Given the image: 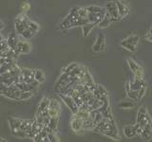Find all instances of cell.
<instances>
[{
  "instance_id": "cell-1",
  "label": "cell",
  "mask_w": 152,
  "mask_h": 142,
  "mask_svg": "<svg viewBox=\"0 0 152 142\" xmlns=\"http://www.w3.org/2000/svg\"><path fill=\"white\" fill-rule=\"evenodd\" d=\"M18 83H31L35 87H38L40 83L34 80V74L33 70L28 69V68H22L20 69V72L18 74Z\"/></svg>"
},
{
  "instance_id": "cell-2",
  "label": "cell",
  "mask_w": 152,
  "mask_h": 142,
  "mask_svg": "<svg viewBox=\"0 0 152 142\" xmlns=\"http://www.w3.org/2000/svg\"><path fill=\"white\" fill-rule=\"evenodd\" d=\"M9 124L10 128H11L12 134L18 138H26L25 133H23L20 130V125L22 120L21 118H16V117H9Z\"/></svg>"
},
{
  "instance_id": "cell-3",
  "label": "cell",
  "mask_w": 152,
  "mask_h": 142,
  "mask_svg": "<svg viewBox=\"0 0 152 142\" xmlns=\"http://www.w3.org/2000/svg\"><path fill=\"white\" fill-rule=\"evenodd\" d=\"M30 21V19L28 18V16L25 13H21L15 18V30L17 34L21 35L22 32L28 28V23Z\"/></svg>"
},
{
  "instance_id": "cell-4",
  "label": "cell",
  "mask_w": 152,
  "mask_h": 142,
  "mask_svg": "<svg viewBox=\"0 0 152 142\" xmlns=\"http://www.w3.org/2000/svg\"><path fill=\"white\" fill-rule=\"evenodd\" d=\"M60 98L63 99L64 103L66 104L69 110L72 112L73 114H76L79 110V107L77 106V104L75 103L73 98L71 96H69V95H65V94H61L60 93Z\"/></svg>"
},
{
  "instance_id": "cell-5",
  "label": "cell",
  "mask_w": 152,
  "mask_h": 142,
  "mask_svg": "<svg viewBox=\"0 0 152 142\" xmlns=\"http://www.w3.org/2000/svg\"><path fill=\"white\" fill-rule=\"evenodd\" d=\"M117 5L118 12L120 14L121 18L126 17L128 12H129V5H128V1L126 0H114Z\"/></svg>"
},
{
  "instance_id": "cell-6",
  "label": "cell",
  "mask_w": 152,
  "mask_h": 142,
  "mask_svg": "<svg viewBox=\"0 0 152 142\" xmlns=\"http://www.w3.org/2000/svg\"><path fill=\"white\" fill-rule=\"evenodd\" d=\"M31 50V46L28 42L24 40H19L17 43V46H16V49H15V53L17 55L19 54H27V53H30Z\"/></svg>"
},
{
  "instance_id": "cell-7",
  "label": "cell",
  "mask_w": 152,
  "mask_h": 142,
  "mask_svg": "<svg viewBox=\"0 0 152 142\" xmlns=\"http://www.w3.org/2000/svg\"><path fill=\"white\" fill-rule=\"evenodd\" d=\"M104 8H106L107 12L112 18H116V19H118V20H120V19H121V16H120V14H119V12H118L117 5H116V3H115L114 0L107 2L106 7H104Z\"/></svg>"
},
{
  "instance_id": "cell-8",
  "label": "cell",
  "mask_w": 152,
  "mask_h": 142,
  "mask_svg": "<svg viewBox=\"0 0 152 142\" xmlns=\"http://www.w3.org/2000/svg\"><path fill=\"white\" fill-rule=\"evenodd\" d=\"M92 49L95 52L104 51L106 49V42H104V35L103 33H99V35L97 36L96 42H95V44L92 46Z\"/></svg>"
},
{
  "instance_id": "cell-9",
  "label": "cell",
  "mask_w": 152,
  "mask_h": 142,
  "mask_svg": "<svg viewBox=\"0 0 152 142\" xmlns=\"http://www.w3.org/2000/svg\"><path fill=\"white\" fill-rule=\"evenodd\" d=\"M109 118H107V117H103L101 121L99 123H97V125L95 126L94 128V131L97 132V133H101L103 134L104 132H106L107 130H109L110 129V124H109Z\"/></svg>"
},
{
  "instance_id": "cell-10",
  "label": "cell",
  "mask_w": 152,
  "mask_h": 142,
  "mask_svg": "<svg viewBox=\"0 0 152 142\" xmlns=\"http://www.w3.org/2000/svg\"><path fill=\"white\" fill-rule=\"evenodd\" d=\"M73 117L71 118V121H70V126H71V129H72L74 132L76 133H79L83 130V120L76 116L75 114H73Z\"/></svg>"
},
{
  "instance_id": "cell-11",
  "label": "cell",
  "mask_w": 152,
  "mask_h": 142,
  "mask_svg": "<svg viewBox=\"0 0 152 142\" xmlns=\"http://www.w3.org/2000/svg\"><path fill=\"white\" fill-rule=\"evenodd\" d=\"M106 12H88V19L90 23H95L96 25H98L99 22L104 18V16L106 15Z\"/></svg>"
},
{
  "instance_id": "cell-12",
  "label": "cell",
  "mask_w": 152,
  "mask_h": 142,
  "mask_svg": "<svg viewBox=\"0 0 152 142\" xmlns=\"http://www.w3.org/2000/svg\"><path fill=\"white\" fill-rule=\"evenodd\" d=\"M141 136L145 140H150L152 138V120L148 121V123L144 127Z\"/></svg>"
},
{
  "instance_id": "cell-13",
  "label": "cell",
  "mask_w": 152,
  "mask_h": 142,
  "mask_svg": "<svg viewBox=\"0 0 152 142\" xmlns=\"http://www.w3.org/2000/svg\"><path fill=\"white\" fill-rule=\"evenodd\" d=\"M57 125H58V117H50V118L49 125H48V127H46V128H43V129H45L48 133L56 132V130H57Z\"/></svg>"
},
{
  "instance_id": "cell-14",
  "label": "cell",
  "mask_w": 152,
  "mask_h": 142,
  "mask_svg": "<svg viewBox=\"0 0 152 142\" xmlns=\"http://www.w3.org/2000/svg\"><path fill=\"white\" fill-rule=\"evenodd\" d=\"M18 41H19V39L17 38V36L15 35V33H12V34L10 35L9 38H8V40H7L10 49L15 52V49H16V46H17V43H18Z\"/></svg>"
},
{
  "instance_id": "cell-15",
  "label": "cell",
  "mask_w": 152,
  "mask_h": 142,
  "mask_svg": "<svg viewBox=\"0 0 152 142\" xmlns=\"http://www.w3.org/2000/svg\"><path fill=\"white\" fill-rule=\"evenodd\" d=\"M111 23H112L111 16L109 15V14H108L107 12H106V15H104L102 20L99 22V24H98L97 26H98L100 28H107L109 25H110Z\"/></svg>"
},
{
  "instance_id": "cell-16",
  "label": "cell",
  "mask_w": 152,
  "mask_h": 142,
  "mask_svg": "<svg viewBox=\"0 0 152 142\" xmlns=\"http://www.w3.org/2000/svg\"><path fill=\"white\" fill-rule=\"evenodd\" d=\"M124 134H125V135L127 137V138H132V137H134L135 135H137L134 125L126 126L125 128H124Z\"/></svg>"
},
{
  "instance_id": "cell-17",
  "label": "cell",
  "mask_w": 152,
  "mask_h": 142,
  "mask_svg": "<svg viewBox=\"0 0 152 142\" xmlns=\"http://www.w3.org/2000/svg\"><path fill=\"white\" fill-rule=\"evenodd\" d=\"M126 94H127L128 99H132V101H139V99H138V91H136V90L130 89L129 83H126Z\"/></svg>"
},
{
  "instance_id": "cell-18",
  "label": "cell",
  "mask_w": 152,
  "mask_h": 142,
  "mask_svg": "<svg viewBox=\"0 0 152 142\" xmlns=\"http://www.w3.org/2000/svg\"><path fill=\"white\" fill-rule=\"evenodd\" d=\"M136 105V101H132V99H125V101H122L120 103L118 104V106L122 108V109H131Z\"/></svg>"
},
{
  "instance_id": "cell-19",
  "label": "cell",
  "mask_w": 152,
  "mask_h": 142,
  "mask_svg": "<svg viewBox=\"0 0 152 142\" xmlns=\"http://www.w3.org/2000/svg\"><path fill=\"white\" fill-rule=\"evenodd\" d=\"M33 74H34V80H36V82H38L39 83H42L45 82V80H46L45 74L42 70H40V69L33 70Z\"/></svg>"
},
{
  "instance_id": "cell-20",
  "label": "cell",
  "mask_w": 152,
  "mask_h": 142,
  "mask_svg": "<svg viewBox=\"0 0 152 142\" xmlns=\"http://www.w3.org/2000/svg\"><path fill=\"white\" fill-rule=\"evenodd\" d=\"M50 101V99H48L47 97H44V98H43V99H41L40 103H39V106H38L37 112H42V111H44V110H46V109L49 108Z\"/></svg>"
},
{
  "instance_id": "cell-21",
  "label": "cell",
  "mask_w": 152,
  "mask_h": 142,
  "mask_svg": "<svg viewBox=\"0 0 152 142\" xmlns=\"http://www.w3.org/2000/svg\"><path fill=\"white\" fill-rule=\"evenodd\" d=\"M104 135H106L107 137L111 139H114V140H120L121 137L119 135V133L118 131H114V130H107L106 132L103 133Z\"/></svg>"
},
{
  "instance_id": "cell-22",
  "label": "cell",
  "mask_w": 152,
  "mask_h": 142,
  "mask_svg": "<svg viewBox=\"0 0 152 142\" xmlns=\"http://www.w3.org/2000/svg\"><path fill=\"white\" fill-rule=\"evenodd\" d=\"M95 26H97L96 24L95 23H88V24H86V25H84V26H82V30H83V35L85 36V37H87L89 33H90V31L92 30V28L95 27Z\"/></svg>"
},
{
  "instance_id": "cell-23",
  "label": "cell",
  "mask_w": 152,
  "mask_h": 142,
  "mask_svg": "<svg viewBox=\"0 0 152 142\" xmlns=\"http://www.w3.org/2000/svg\"><path fill=\"white\" fill-rule=\"evenodd\" d=\"M120 45L122 47H124V49H126L127 50H129L130 52H135L136 51V49H137V46H134V45H131L129 44V43H127L126 40H123Z\"/></svg>"
},
{
  "instance_id": "cell-24",
  "label": "cell",
  "mask_w": 152,
  "mask_h": 142,
  "mask_svg": "<svg viewBox=\"0 0 152 142\" xmlns=\"http://www.w3.org/2000/svg\"><path fill=\"white\" fill-rule=\"evenodd\" d=\"M127 64H128V66H129L130 70L132 71L133 73H135L136 71L141 67V66L138 64L134 60H132V59H128L127 60Z\"/></svg>"
},
{
  "instance_id": "cell-25",
  "label": "cell",
  "mask_w": 152,
  "mask_h": 142,
  "mask_svg": "<svg viewBox=\"0 0 152 142\" xmlns=\"http://www.w3.org/2000/svg\"><path fill=\"white\" fill-rule=\"evenodd\" d=\"M36 34V33H34L32 30H31L30 28H26L25 30H24L23 32H22V34H21V36L24 38L25 40H30V39H31V38L34 36Z\"/></svg>"
},
{
  "instance_id": "cell-26",
  "label": "cell",
  "mask_w": 152,
  "mask_h": 142,
  "mask_svg": "<svg viewBox=\"0 0 152 142\" xmlns=\"http://www.w3.org/2000/svg\"><path fill=\"white\" fill-rule=\"evenodd\" d=\"M28 28H30V30H32L34 33H37L38 31H39L40 27H39V25H38L37 23L30 20V21H28Z\"/></svg>"
},
{
  "instance_id": "cell-27",
  "label": "cell",
  "mask_w": 152,
  "mask_h": 142,
  "mask_svg": "<svg viewBox=\"0 0 152 142\" xmlns=\"http://www.w3.org/2000/svg\"><path fill=\"white\" fill-rule=\"evenodd\" d=\"M127 43H129V44L131 45H134V46H137L138 45V43H139V40H140V38L139 36H137V35H129L128 36L126 39H125Z\"/></svg>"
},
{
  "instance_id": "cell-28",
  "label": "cell",
  "mask_w": 152,
  "mask_h": 142,
  "mask_svg": "<svg viewBox=\"0 0 152 142\" xmlns=\"http://www.w3.org/2000/svg\"><path fill=\"white\" fill-rule=\"evenodd\" d=\"M88 12H106V8H101V7H98V6H89L87 7Z\"/></svg>"
},
{
  "instance_id": "cell-29",
  "label": "cell",
  "mask_w": 152,
  "mask_h": 142,
  "mask_svg": "<svg viewBox=\"0 0 152 142\" xmlns=\"http://www.w3.org/2000/svg\"><path fill=\"white\" fill-rule=\"evenodd\" d=\"M49 108H53V109H56L57 111L61 112V105H60L59 101H56V99H50Z\"/></svg>"
},
{
  "instance_id": "cell-30",
  "label": "cell",
  "mask_w": 152,
  "mask_h": 142,
  "mask_svg": "<svg viewBox=\"0 0 152 142\" xmlns=\"http://www.w3.org/2000/svg\"><path fill=\"white\" fill-rule=\"evenodd\" d=\"M8 50H10L8 42H7V40L3 39L2 41H0V51H1V52H6Z\"/></svg>"
},
{
  "instance_id": "cell-31",
  "label": "cell",
  "mask_w": 152,
  "mask_h": 142,
  "mask_svg": "<svg viewBox=\"0 0 152 142\" xmlns=\"http://www.w3.org/2000/svg\"><path fill=\"white\" fill-rule=\"evenodd\" d=\"M134 77L135 79H138V80H144V69L140 67L134 73Z\"/></svg>"
},
{
  "instance_id": "cell-32",
  "label": "cell",
  "mask_w": 152,
  "mask_h": 142,
  "mask_svg": "<svg viewBox=\"0 0 152 142\" xmlns=\"http://www.w3.org/2000/svg\"><path fill=\"white\" fill-rule=\"evenodd\" d=\"M146 85H145V86H142L139 90H138V99H141L142 97L145 96V93H146Z\"/></svg>"
},
{
  "instance_id": "cell-33",
  "label": "cell",
  "mask_w": 152,
  "mask_h": 142,
  "mask_svg": "<svg viewBox=\"0 0 152 142\" xmlns=\"http://www.w3.org/2000/svg\"><path fill=\"white\" fill-rule=\"evenodd\" d=\"M31 9V4L28 1H24L21 5V11L23 12H27Z\"/></svg>"
},
{
  "instance_id": "cell-34",
  "label": "cell",
  "mask_w": 152,
  "mask_h": 142,
  "mask_svg": "<svg viewBox=\"0 0 152 142\" xmlns=\"http://www.w3.org/2000/svg\"><path fill=\"white\" fill-rule=\"evenodd\" d=\"M103 115V117H107V118H109V120H111L112 117V114H111V109H110V106H109L106 111H104L102 113Z\"/></svg>"
},
{
  "instance_id": "cell-35",
  "label": "cell",
  "mask_w": 152,
  "mask_h": 142,
  "mask_svg": "<svg viewBox=\"0 0 152 142\" xmlns=\"http://www.w3.org/2000/svg\"><path fill=\"white\" fill-rule=\"evenodd\" d=\"M55 133H56V132H50V133H48V136H49V140H50V141H52V142L59 141V138L56 136Z\"/></svg>"
},
{
  "instance_id": "cell-36",
  "label": "cell",
  "mask_w": 152,
  "mask_h": 142,
  "mask_svg": "<svg viewBox=\"0 0 152 142\" xmlns=\"http://www.w3.org/2000/svg\"><path fill=\"white\" fill-rule=\"evenodd\" d=\"M76 66H78V64H76V63H72V64H69L64 69V72H66V73H70L71 71H72Z\"/></svg>"
},
{
  "instance_id": "cell-37",
  "label": "cell",
  "mask_w": 152,
  "mask_h": 142,
  "mask_svg": "<svg viewBox=\"0 0 152 142\" xmlns=\"http://www.w3.org/2000/svg\"><path fill=\"white\" fill-rule=\"evenodd\" d=\"M134 128H135V130H136V134H137V135H141V134H142V128L139 123H136V124L134 125Z\"/></svg>"
},
{
  "instance_id": "cell-38",
  "label": "cell",
  "mask_w": 152,
  "mask_h": 142,
  "mask_svg": "<svg viewBox=\"0 0 152 142\" xmlns=\"http://www.w3.org/2000/svg\"><path fill=\"white\" fill-rule=\"evenodd\" d=\"M147 114H148V113H147ZM147 114H142V113L138 112V114H137V123H140L145 117V116L147 115Z\"/></svg>"
},
{
  "instance_id": "cell-39",
  "label": "cell",
  "mask_w": 152,
  "mask_h": 142,
  "mask_svg": "<svg viewBox=\"0 0 152 142\" xmlns=\"http://www.w3.org/2000/svg\"><path fill=\"white\" fill-rule=\"evenodd\" d=\"M97 88H98V90H99V92L101 93L102 96H104V95H107V91L106 90V88H104V87L103 86V85L98 84V85H97Z\"/></svg>"
},
{
  "instance_id": "cell-40",
  "label": "cell",
  "mask_w": 152,
  "mask_h": 142,
  "mask_svg": "<svg viewBox=\"0 0 152 142\" xmlns=\"http://www.w3.org/2000/svg\"><path fill=\"white\" fill-rule=\"evenodd\" d=\"M138 112L142 113V114H147V113H148V112H147V109H146L145 106H142V107H140L139 111H138Z\"/></svg>"
},
{
  "instance_id": "cell-41",
  "label": "cell",
  "mask_w": 152,
  "mask_h": 142,
  "mask_svg": "<svg viewBox=\"0 0 152 142\" xmlns=\"http://www.w3.org/2000/svg\"><path fill=\"white\" fill-rule=\"evenodd\" d=\"M0 142H8V140L6 138H3V137L0 136Z\"/></svg>"
},
{
  "instance_id": "cell-42",
  "label": "cell",
  "mask_w": 152,
  "mask_h": 142,
  "mask_svg": "<svg viewBox=\"0 0 152 142\" xmlns=\"http://www.w3.org/2000/svg\"><path fill=\"white\" fill-rule=\"evenodd\" d=\"M3 28H4V24H3V22L1 20H0V30H1Z\"/></svg>"
},
{
  "instance_id": "cell-43",
  "label": "cell",
  "mask_w": 152,
  "mask_h": 142,
  "mask_svg": "<svg viewBox=\"0 0 152 142\" xmlns=\"http://www.w3.org/2000/svg\"><path fill=\"white\" fill-rule=\"evenodd\" d=\"M145 38H146V39H148L149 41H151V42H152V36H146Z\"/></svg>"
},
{
  "instance_id": "cell-44",
  "label": "cell",
  "mask_w": 152,
  "mask_h": 142,
  "mask_svg": "<svg viewBox=\"0 0 152 142\" xmlns=\"http://www.w3.org/2000/svg\"><path fill=\"white\" fill-rule=\"evenodd\" d=\"M0 94H1V91H0Z\"/></svg>"
}]
</instances>
